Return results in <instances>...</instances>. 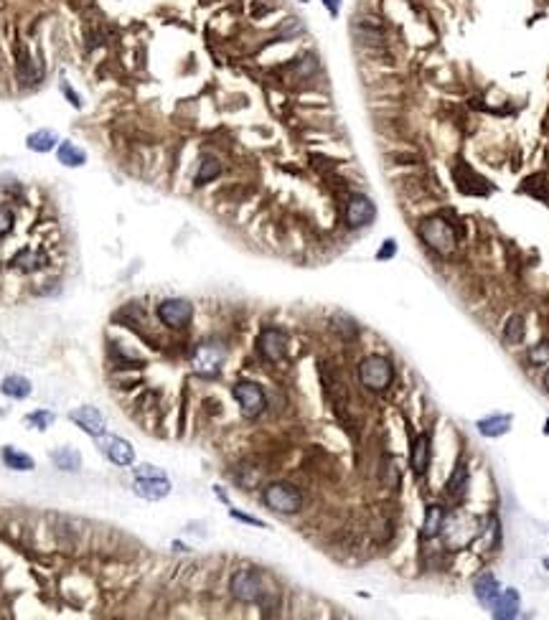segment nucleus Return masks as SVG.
<instances>
[{"mask_svg": "<svg viewBox=\"0 0 549 620\" xmlns=\"http://www.w3.org/2000/svg\"><path fill=\"white\" fill-rule=\"evenodd\" d=\"M56 142L59 140H56V135H54L51 130H36L33 135H28L26 145H28L31 150H36V153H49Z\"/></svg>", "mask_w": 549, "mask_h": 620, "instance_id": "nucleus-23", "label": "nucleus"}, {"mask_svg": "<svg viewBox=\"0 0 549 620\" xmlns=\"http://www.w3.org/2000/svg\"><path fill=\"white\" fill-rule=\"evenodd\" d=\"M135 493L145 501H161L171 493V483L165 475H148V478H135Z\"/></svg>", "mask_w": 549, "mask_h": 620, "instance_id": "nucleus-11", "label": "nucleus"}, {"mask_svg": "<svg viewBox=\"0 0 549 620\" xmlns=\"http://www.w3.org/2000/svg\"><path fill=\"white\" fill-rule=\"evenodd\" d=\"M331 328H334L343 341H354L359 336L357 320H354L351 316H346V313H336V316L331 318Z\"/></svg>", "mask_w": 549, "mask_h": 620, "instance_id": "nucleus-21", "label": "nucleus"}, {"mask_svg": "<svg viewBox=\"0 0 549 620\" xmlns=\"http://www.w3.org/2000/svg\"><path fill=\"white\" fill-rule=\"evenodd\" d=\"M473 592H475V598H478V603L491 607V603H493V600L498 598V592H501V585H498V580L491 575V572H483L481 577H475Z\"/></svg>", "mask_w": 549, "mask_h": 620, "instance_id": "nucleus-17", "label": "nucleus"}, {"mask_svg": "<svg viewBox=\"0 0 549 620\" xmlns=\"http://www.w3.org/2000/svg\"><path fill=\"white\" fill-rule=\"evenodd\" d=\"M231 394H234L239 409H242V414H245L247 420L260 417V414L265 412V407H268L265 391H262L260 384H254V382H239V384H234Z\"/></svg>", "mask_w": 549, "mask_h": 620, "instance_id": "nucleus-5", "label": "nucleus"}, {"mask_svg": "<svg viewBox=\"0 0 549 620\" xmlns=\"http://www.w3.org/2000/svg\"><path fill=\"white\" fill-rule=\"evenodd\" d=\"M64 95H67L69 99H72V104H74V107H79V104H82V102H79V97H76L74 92H72V89L67 87V84H64Z\"/></svg>", "mask_w": 549, "mask_h": 620, "instance_id": "nucleus-36", "label": "nucleus"}, {"mask_svg": "<svg viewBox=\"0 0 549 620\" xmlns=\"http://www.w3.org/2000/svg\"><path fill=\"white\" fill-rule=\"evenodd\" d=\"M13 265L18 267V270H23V272H33V270H41V267L46 265V254L44 252L26 247V250H21L13 257Z\"/></svg>", "mask_w": 549, "mask_h": 620, "instance_id": "nucleus-19", "label": "nucleus"}, {"mask_svg": "<svg viewBox=\"0 0 549 620\" xmlns=\"http://www.w3.org/2000/svg\"><path fill=\"white\" fill-rule=\"evenodd\" d=\"M227 361V348L222 343H201L193 354V369L199 371L201 377H214L219 374Z\"/></svg>", "mask_w": 549, "mask_h": 620, "instance_id": "nucleus-6", "label": "nucleus"}, {"mask_svg": "<svg viewBox=\"0 0 549 620\" xmlns=\"http://www.w3.org/2000/svg\"><path fill=\"white\" fill-rule=\"evenodd\" d=\"M491 610H493V618L498 620H511L519 615V592L516 590H501L498 598L491 603Z\"/></svg>", "mask_w": 549, "mask_h": 620, "instance_id": "nucleus-16", "label": "nucleus"}, {"mask_svg": "<svg viewBox=\"0 0 549 620\" xmlns=\"http://www.w3.org/2000/svg\"><path fill=\"white\" fill-rule=\"evenodd\" d=\"M524 336H527V325H524V318H521V316H511L509 320H506V325H504V341H506V343H511V346H516V343H521V341H524Z\"/></svg>", "mask_w": 549, "mask_h": 620, "instance_id": "nucleus-22", "label": "nucleus"}, {"mask_svg": "<svg viewBox=\"0 0 549 620\" xmlns=\"http://www.w3.org/2000/svg\"><path fill=\"white\" fill-rule=\"evenodd\" d=\"M51 458H54V463L59 465L61 471H76V468H79V463H82L79 452L72 450V448H61V450L54 452Z\"/></svg>", "mask_w": 549, "mask_h": 620, "instance_id": "nucleus-27", "label": "nucleus"}, {"mask_svg": "<svg viewBox=\"0 0 549 620\" xmlns=\"http://www.w3.org/2000/svg\"><path fill=\"white\" fill-rule=\"evenodd\" d=\"M359 382L369 391H384L394 382V366L386 356L371 354L359 364Z\"/></svg>", "mask_w": 549, "mask_h": 620, "instance_id": "nucleus-1", "label": "nucleus"}, {"mask_svg": "<svg viewBox=\"0 0 549 620\" xmlns=\"http://www.w3.org/2000/svg\"><path fill=\"white\" fill-rule=\"evenodd\" d=\"M394 254H397V242H394V239H386V242L382 244V250L377 252V259H392Z\"/></svg>", "mask_w": 549, "mask_h": 620, "instance_id": "nucleus-32", "label": "nucleus"}, {"mask_svg": "<svg viewBox=\"0 0 549 620\" xmlns=\"http://www.w3.org/2000/svg\"><path fill=\"white\" fill-rule=\"evenodd\" d=\"M320 3L326 6V10H328V13H331V15H334V18H336V15H338V13H341V0H320Z\"/></svg>", "mask_w": 549, "mask_h": 620, "instance_id": "nucleus-34", "label": "nucleus"}, {"mask_svg": "<svg viewBox=\"0 0 549 620\" xmlns=\"http://www.w3.org/2000/svg\"><path fill=\"white\" fill-rule=\"evenodd\" d=\"M257 348L268 361H280L288 351V336L280 328H265L257 338Z\"/></svg>", "mask_w": 549, "mask_h": 620, "instance_id": "nucleus-9", "label": "nucleus"}, {"mask_svg": "<svg viewBox=\"0 0 549 620\" xmlns=\"http://www.w3.org/2000/svg\"><path fill=\"white\" fill-rule=\"evenodd\" d=\"M544 567H547V569H549V557H547V560H544Z\"/></svg>", "mask_w": 549, "mask_h": 620, "instance_id": "nucleus-38", "label": "nucleus"}, {"mask_svg": "<svg viewBox=\"0 0 549 620\" xmlns=\"http://www.w3.org/2000/svg\"><path fill=\"white\" fill-rule=\"evenodd\" d=\"M262 501L270 511L274 514H282V516H290V514H297L303 509V496L297 491L293 483H270L262 493Z\"/></svg>", "mask_w": 549, "mask_h": 620, "instance_id": "nucleus-3", "label": "nucleus"}, {"mask_svg": "<svg viewBox=\"0 0 549 620\" xmlns=\"http://www.w3.org/2000/svg\"><path fill=\"white\" fill-rule=\"evenodd\" d=\"M3 394H8V397H13V399H26L31 394V382L26 377H8L6 382H3Z\"/></svg>", "mask_w": 549, "mask_h": 620, "instance_id": "nucleus-24", "label": "nucleus"}, {"mask_svg": "<svg viewBox=\"0 0 549 620\" xmlns=\"http://www.w3.org/2000/svg\"><path fill=\"white\" fill-rule=\"evenodd\" d=\"M102 450H104V455L110 458V463H115V465H130L135 460L133 445L127 443V440H122V437L102 435Z\"/></svg>", "mask_w": 549, "mask_h": 620, "instance_id": "nucleus-12", "label": "nucleus"}, {"mask_svg": "<svg viewBox=\"0 0 549 620\" xmlns=\"http://www.w3.org/2000/svg\"><path fill=\"white\" fill-rule=\"evenodd\" d=\"M475 427L483 437H501L511 430V417L509 414H493V417H486V420H478Z\"/></svg>", "mask_w": 549, "mask_h": 620, "instance_id": "nucleus-18", "label": "nucleus"}, {"mask_svg": "<svg viewBox=\"0 0 549 620\" xmlns=\"http://www.w3.org/2000/svg\"><path fill=\"white\" fill-rule=\"evenodd\" d=\"M56 155H59V163H64L67 168H79V165L87 163V153L82 148L72 145V142H61Z\"/></svg>", "mask_w": 549, "mask_h": 620, "instance_id": "nucleus-20", "label": "nucleus"}, {"mask_svg": "<svg viewBox=\"0 0 549 620\" xmlns=\"http://www.w3.org/2000/svg\"><path fill=\"white\" fill-rule=\"evenodd\" d=\"M544 389L549 391V369H547V374H544Z\"/></svg>", "mask_w": 549, "mask_h": 620, "instance_id": "nucleus-37", "label": "nucleus"}, {"mask_svg": "<svg viewBox=\"0 0 549 620\" xmlns=\"http://www.w3.org/2000/svg\"><path fill=\"white\" fill-rule=\"evenodd\" d=\"M468 483H470V475H468V465L460 460L458 465H455V471L450 473V478H448L445 483V493L450 501L460 503L463 498H466L468 493Z\"/></svg>", "mask_w": 549, "mask_h": 620, "instance_id": "nucleus-15", "label": "nucleus"}, {"mask_svg": "<svg viewBox=\"0 0 549 620\" xmlns=\"http://www.w3.org/2000/svg\"><path fill=\"white\" fill-rule=\"evenodd\" d=\"M72 422H76L92 437L104 435V414L95 407H79L76 412H72Z\"/></svg>", "mask_w": 549, "mask_h": 620, "instance_id": "nucleus-13", "label": "nucleus"}, {"mask_svg": "<svg viewBox=\"0 0 549 620\" xmlns=\"http://www.w3.org/2000/svg\"><path fill=\"white\" fill-rule=\"evenodd\" d=\"M158 318L168 328H183V325L191 323L193 305L188 300H181V297H168V300H163V303L158 305Z\"/></svg>", "mask_w": 549, "mask_h": 620, "instance_id": "nucleus-8", "label": "nucleus"}, {"mask_svg": "<svg viewBox=\"0 0 549 620\" xmlns=\"http://www.w3.org/2000/svg\"><path fill=\"white\" fill-rule=\"evenodd\" d=\"M229 590L234 595V600L239 603H247V605H254V603H265V580H262L260 572H254V569H239L234 572L229 582Z\"/></svg>", "mask_w": 549, "mask_h": 620, "instance_id": "nucleus-4", "label": "nucleus"}, {"mask_svg": "<svg viewBox=\"0 0 549 620\" xmlns=\"http://www.w3.org/2000/svg\"><path fill=\"white\" fill-rule=\"evenodd\" d=\"M3 463L8 468H13V471H31L33 468V460L28 455H23V452H18L15 448H6L3 450Z\"/></svg>", "mask_w": 549, "mask_h": 620, "instance_id": "nucleus-26", "label": "nucleus"}, {"mask_svg": "<svg viewBox=\"0 0 549 620\" xmlns=\"http://www.w3.org/2000/svg\"><path fill=\"white\" fill-rule=\"evenodd\" d=\"M219 173H222L219 161H216L214 155H206V158L199 163V170H196V186H204V183H208V181H214Z\"/></svg>", "mask_w": 549, "mask_h": 620, "instance_id": "nucleus-25", "label": "nucleus"}, {"mask_svg": "<svg viewBox=\"0 0 549 620\" xmlns=\"http://www.w3.org/2000/svg\"><path fill=\"white\" fill-rule=\"evenodd\" d=\"M445 524H448V511L440 506V503H432L427 506L425 511V521H423V539H435L440 534L445 532Z\"/></svg>", "mask_w": 549, "mask_h": 620, "instance_id": "nucleus-14", "label": "nucleus"}, {"mask_svg": "<svg viewBox=\"0 0 549 620\" xmlns=\"http://www.w3.org/2000/svg\"><path fill=\"white\" fill-rule=\"evenodd\" d=\"M489 539H491V546L501 544V529H498V519L496 516L489 519Z\"/></svg>", "mask_w": 549, "mask_h": 620, "instance_id": "nucleus-31", "label": "nucleus"}, {"mask_svg": "<svg viewBox=\"0 0 549 620\" xmlns=\"http://www.w3.org/2000/svg\"><path fill=\"white\" fill-rule=\"evenodd\" d=\"M148 475H165V473L158 471L156 465H140V468H135V478H148Z\"/></svg>", "mask_w": 549, "mask_h": 620, "instance_id": "nucleus-33", "label": "nucleus"}, {"mask_svg": "<svg viewBox=\"0 0 549 620\" xmlns=\"http://www.w3.org/2000/svg\"><path fill=\"white\" fill-rule=\"evenodd\" d=\"M430 458H432V440L427 432H420V435H415L412 445H409V465H412L415 475H423L430 468Z\"/></svg>", "mask_w": 549, "mask_h": 620, "instance_id": "nucleus-10", "label": "nucleus"}, {"mask_svg": "<svg viewBox=\"0 0 549 620\" xmlns=\"http://www.w3.org/2000/svg\"><path fill=\"white\" fill-rule=\"evenodd\" d=\"M13 222H15L13 211H10V209H8V206H3V204H0V236H6L8 231L13 229Z\"/></svg>", "mask_w": 549, "mask_h": 620, "instance_id": "nucleus-30", "label": "nucleus"}, {"mask_svg": "<svg viewBox=\"0 0 549 620\" xmlns=\"http://www.w3.org/2000/svg\"><path fill=\"white\" fill-rule=\"evenodd\" d=\"M26 422H28V425H36V430H46L54 422V414L51 412H33L26 417Z\"/></svg>", "mask_w": 549, "mask_h": 620, "instance_id": "nucleus-29", "label": "nucleus"}, {"mask_svg": "<svg viewBox=\"0 0 549 620\" xmlns=\"http://www.w3.org/2000/svg\"><path fill=\"white\" fill-rule=\"evenodd\" d=\"M374 216H377V206L369 196H364V193L351 196L349 204H346V227L349 229H364L374 222Z\"/></svg>", "mask_w": 549, "mask_h": 620, "instance_id": "nucleus-7", "label": "nucleus"}, {"mask_svg": "<svg viewBox=\"0 0 549 620\" xmlns=\"http://www.w3.org/2000/svg\"><path fill=\"white\" fill-rule=\"evenodd\" d=\"M529 361L534 364V366H547L549 364V341H542V343H536V346L529 348Z\"/></svg>", "mask_w": 549, "mask_h": 620, "instance_id": "nucleus-28", "label": "nucleus"}, {"mask_svg": "<svg viewBox=\"0 0 549 620\" xmlns=\"http://www.w3.org/2000/svg\"><path fill=\"white\" fill-rule=\"evenodd\" d=\"M420 239H423L430 250L438 254H453L458 247V236H455L453 227L443 219V216H430L420 224Z\"/></svg>", "mask_w": 549, "mask_h": 620, "instance_id": "nucleus-2", "label": "nucleus"}, {"mask_svg": "<svg viewBox=\"0 0 549 620\" xmlns=\"http://www.w3.org/2000/svg\"><path fill=\"white\" fill-rule=\"evenodd\" d=\"M231 516L234 519H239V521H245V524H252V526H265L260 521V519H252V516H247V514H239V511H234L231 509Z\"/></svg>", "mask_w": 549, "mask_h": 620, "instance_id": "nucleus-35", "label": "nucleus"}]
</instances>
